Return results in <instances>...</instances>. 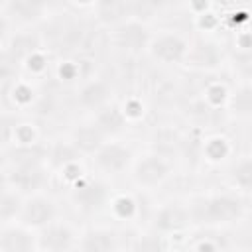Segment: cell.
<instances>
[{
	"label": "cell",
	"mask_w": 252,
	"mask_h": 252,
	"mask_svg": "<svg viewBox=\"0 0 252 252\" xmlns=\"http://www.w3.org/2000/svg\"><path fill=\"white\" fill-rule=\"evenodd\" d=\"M191 222L199 226H226L242 219L244 205L234 195H201L189 205Z\"/></svg>",
	"instance_id": "6da1fadb"
},
{
	"label": "cell",
	"mask_w": 252,
	"mask_h": 252,
	"mask_svg": "<svg viewBox=\"0 0 252 252\" xmlns=\"http://www.w3.org/2000/svg\"><path fill=\"white\" fill-rule=\"evenodd\" d=\"M47 159H26V161H14L10 169L4 173V185L16 189L18 193L30 197L35 193H41V189L47 185L49 173Z\"/></svg>",
	"instance_id": "7a4b0ae2"
},
{
	"label": "cell",
	"mask_w": 252,
	"mask_h": 252,
	"mask_svg": "<svg viewBox=\"0 0 252 252\" xmlns=\"http://www.w3.org/2000/svg\"><path fill=\"white\" fill-rule=\"evenodd\" d=\"M171 169H173L171 161L165 156L150 152V154L140 156L134 161V165H132V179H134V183L138 187L152 189V187L161 185L171 175Z\"/></svg>",
	"instance_id": "3957f363"
},
{
	"label": "cell",
	"mask_w": 252,
	"mask_h": 252,
	"mask_svg": "<svg viewBox=\"0 0 252 252\" xmlns=\"http://www.w3.org/2000/svg\"><path fill=\"white\" fill-rule=\"evenodd\" d=\"M71 201L83 213H96L104 205H110L108 185L94 177H83L75 185H71Z\"/></svg>",
	"instance_id": "277c9868"
},
{
	"label": "cell",
	"mask_w": 252,
	"mask_h": 252,
	"mask_svg": "<svg viewBox=\"0 0 252 252\" xmlns=\"http://www.w3.org/2000/svg\"><path fill=\"white\" fill-rule=\"evenodd\" d=\"M53 220H57V205L49 195L35 193L24 199V207L18 217L20 224L37 232L47 224H51Z\"/></svg>",
	"instance_id": "5b68a950"
},
{
	"label": "cell",
	"mask_w": 252,
	"mask_h": 252,
	"mask_svg": "<svg viewBox=\"0 0 252 252\" xmlns=\"http://www.w3.org/2000/svg\"><path fill=\"white\" fill-rule=\"evenodd\" d=\"M148 53L165 65H181L187 59L189 53V43L185 37L173 32H161L158 35H152Z\"/></svg>",
	"instance_id": "8992f818"
},
{
	"label": "cell",
	"mask_w": 252,
	"mask_h": 252,
	"mask_svg": "<svg viewBox=\"0 0 252 252\" xmlns=\"http://www.w3.org/2000/svg\"><path fill=\"white\" fill-rule=\"evenodd\" d=\"M75 246H79V234L65 220H53L37 230L39 252H71Z\"/></svg>",
	"instance_id": "52a82bcc"
},
{
	"label": "cell",
	"mask_w": 252,
	"mask_h": 252,
	"mask_svg": "<svg viewBox=\"0 0 252 252\" xmlns=\"http://www.w3.org/2000/svg\"><path fill=\"white\" fill-rule=\"evenodd\" d=\"M93 161L100 171L116 175V173L126 171L128 167H132L136 159H134V152L130 146H124L120 142H106L93 156Z\"/></svg>",
	"instance_id": "ba28073f"
},
{
	"label": "cell",
	"mask_w": 252,
	"mask_h": 252,
	"mask_svg": "<svg viewBox=\"0 0 252 252\" xmlns=\"http://www.w3.org/2000/svg\"><path fill=\"white\" fill-rule=\"evenodd\" d=\"M112 39H114V45L120 47L122 51L142 53V51H148L150 41H152V33L148 32L144 22L128 20L122 26L112 30Z\"/></svg>",
	"instance_id": "9c48e42d"
},
{
	"label": "cell",
	"mask_w": 252,
	"mask_h": 252,
	"mask_svg": "<svg viewBox=\"0 0 252 252\" xmlns=\"http://www.w3.org/2000/svg\"><path fill=\"white\" fill-rule=\"evenodd\" d=\"M191 222L189 207H183L179 203H167L159 207L152 219V230L159 234H175L185 230Z\"/></svg>",
	"instance_id": "30bf717a"
},
{
	"label": "cell",
	"mask_w": 252,
	"mask_h": 252,
	"mask_svg": "<svg viewBox=\"0 0 252 252\" xmlns=\"http://www.w3.org/2000/svg\"><path fill=\"white\" fill-rule=\"evenodd\" d=\"M0 252H39L37 232L20 222L2 224Z\"/></svg>",
	"instance_id": "8fae6325"
},
{
	"label": "cell",
	"mask_w": 252,
	"mask_h": 252,
	"mask_svg": "<svg viewBox=\"0 0 252 252\" xmlns=\"http://www.w3.org/2000/svg\"><path fill=\"white\" fill-rule=\"evenodd\" d=\"M112 98V89L106 81L102 79H89L87 83H83V87L79 89V94H77V102L87 108V110H93L94 114L100 112L102 108H106Z\"/></svg>",
	"instance_id": "7c38bea8"
},
{
	"label": "cell",
	"mask_w": 252,
	"mask_h": 252,
	"mask_svg": "<svg viewBox=\"0 0 252 252\" xmlns=\"http://www.w3.org/2000/svg\"><path fill=\"white\" fill-rule=\"evenodd\" d=\"M106 134L94 124H81L77 128H73L71 136H69V142L77 148V152L81 156H94L104 144H106Z\"/></svg>",
	"instance_id": "4fadbf2b"
},
{
	"label": "cell",
	"mask_w": 252,
	"mask_h": 252,
	"mask_svg": "<svg viewBox=\"0 0 252 252\" xmlns=\"http://www.w3.org/2000/svg\"><path fill=\"white\" fill-rule=\"evenodd\" d=\"M79 250L81 252H116L118 250V236L110 228L91 226V228L81 232Z\"/></svg>",
	"instance_id": "5bb4252c"
},
{
	"label": "cell",
	"mask_w": 252,
	"mask_h": 252,
	"mask_svg": "<svg viewBox=\"0 0 252 252\" xmlns=\"http://www.w3.org/2000/svg\"><path fill=\"white\" fill-rule=\"evenodd\" d=\"M47 12V4L35 0H10L2 4V16L12 20L14 24H33L41 20Z\"/></svg>",
	"instance_id": "9a60e30c"
},
{
	"label": "cell",
	"mask_w": 252,
	"mask_h": 252,
	"mask_svg": "<svg viewBox=\"0 0 252 252\" xmlns=\"http://www.w3.org/2000/svg\"><path fill=\"white\" fill-rule=\"evenodd\" d=\"M220 59H222V53H220L219 45L201 39V41H195L189 45L185 65H189L193 69H201V71H213L220 65Z\"/></svg>",
	"instance_id": "2e32d148"
},
{
	"label": "cell",
	"mask_w": 252,
	"mask_h": 252,
	"mask_svg": "<svg viewBox=\"0 0 252 252\" xmlns=\"http://www.w3.org/2000/svg\"><path fill=\"white\" fill-rule=\"evenodd\" d=\"M96 20L104 26H110L112 30L122 26L124 22L132 20V2L124 0H104V2H94Z\"/></svg>",
	"instance_id": "e0dca14e"
},
{
	"label": "cell",
	"mask_w": 252,
	"mask_h": 252,
	"mask_svg": "<svg viewBox=\"0 0 252 252\" xmlns=\"http://www.w3.org/2000/svg\"><path fill=\"white\" fill-rule=\"evenodd\" d=\"M228 112L238 120H252V83H242L228 94Z\"/></svg>",
	"instance_id": "ac0fdd59"
},
{
	"label": "cell",
	"mask_w": 252,
	"mask_h": 252,
	"mask_svg": "<svg viewBox=\"0 0 252 252\" xmlns=\"http://www.w3.org/2000/svg\"><path fill=\"white\" fill-rule=\"evenodd\" d=\"M94 124H96L106 136H116V134H120V132L126 128L128 118H126L122 106H118V104H108L106 108H102L100 112H96Z\"/></svg>",
	"instance_id": "d6986e66"
},
{
	"label": "cell",
	"mask_w": 252,
	"mask_h": 252,
	"mask_svg": "<svg viewBox=\"0 0 252 252\" xmlns=\"http://www.w3.org/2000/svg\"><path fill=\"white\" fill-rule=\"evenodd\" d=\"M24 195L18 193L16 189L4 185L2 189V199H0V219H2V224H12V222H18V217H20V211L24 207Z\"/></svg>",
	"instance_id": "ffe728a7"
},
{
	"label": "cell",
	"mask_w": 252,
	"mask_h": 252,
	"mask_svg": "<svg viewBox=\"0 0 252 252\" xmlns=\"http://www.w3.org/2000/svg\"><path fill=\"white\" fill-rule=\"evenodd\" d=\"M81 154L77 152V148L71 142H57L51 146V150H47V165L53 169H63L69 163L79 161Z\"/></svg>",
	"instance_id": "44dd1931"
},
{
	"label": "cell",
	"mask_w": 252,
	"mask_h": 252,
	"mask_svg": "<svg viewBox=\"0 0 252 252\" xmlns=\"http://www.w3.org/2000/svg\"><path fill=\"white\" fill-rule=\"evenodd\" d=\"M132 252H167L165 236L156 230L140 234L132 244Z\"/></svg>",
	"instance_id": "7402d4cb"
},
{
	"label": "cell",
	"mask_w": 252,
	"mask_h": 252,
	"mask_svg": "<svg viewBox=\"0 0 252 252\" xmlns=\"http://www.w3.org/2000/svg\"><path fill=\"white\" fill-rule=\"evenodd\" d=\"M230 179L236 187L250 191L252 189V158L238 159L230 169Z\"/></svg>",
	"instance_id": "603a6c76"
},
{
	"label": "cell",
	"mask_w": 252,
	"mask_h": 252,
	"mask_svg": "<svg viewBox=\"0 0 252 252\" xmlns=\"http://www.w3.org/2000/svg\"><path fill=\"white\" fill-rule=\"evenodd\" d=\"M110 211L116 219L120 220H130L134 219L138 207H136V201L130 197V195H116L112 201H110Z\"/></svg>",
	"instance_id": "cb8c5ba5"
},
{
	"label": "cell",
	"mask_w": 252,
	"mask_h": 252,
	"mask_svg": "<svg viewBox=\"0 0 252 252\" xmlns=\"http://www.w3.org/2000/svg\"><path fill=\"white\" fill-rule=\"evenodd\" d=\"M203 152H205V156H207L209 161H222V159H226L228 154H230V144H228L224 138L215 136V138H209V140L205 142Z\"/></svg>",
	"instance_id": "d4e9b609"
},
{
	"label": "cell",
	"mask_w": 252,
	"mask_h": 252,
	"mask_svg": "<svg viewBox=\"0 0 252 252\" xmlns=\"http://www.w3.org/2000/svg\"><path fill=\"white\" fill-rule=\"evenodd\" d=\"M37 132L33 124H18L14 126V144L16 148H26V146H35Z\"/></svg>",
	"instance_id": "484cf974"
},
{
	"label": "cell",
	"mask_w": 252,
	"mask_h": 252,
	"mask_svg": "<svg viewBox=\"0 0 252 252\" xmlns=\"http://www.w3.org/2000/svg\"><path fill=\"white\" fill-rule=\"evenodd\" d=\"M228 94H230V93L226 91V87H224V85H219V83L209 85L207 91H205L207 100H209L211 104H215V106H219V104H226V102H228Z\"/></svg>",
	"instance_id": "4316f807"
},
{
	"label": "cell",
	"mask_w": 252,
	"mask_h": 252,
	"mask_svg": "<svg viewBox=\"0 0 252 252\" xmlns=\"http://www.w3.org/2000/svg\"><path fill=\"white\" fill-rule=\"evenodd\" d=\"M12 98H14V102L20 104V106L30 104V102L33 100V91H32L30 85H26V83H18V85H14Z\"/></svg>",
	"instance_id": "83f0119b"
},
{
	"label": "cell",
	"mask_w": 252,
	"mask_h": 252,
	"mask_svg": "<svg viewBox=\"0 0 252 252\" xmlns=\"http://www.w3.org/2000/svg\"><path fill=\"white\" fill-rule=\"evenodd\" d=\"M122 110H124V114H126L128 120H138V118L144 116V104L138 98H128L126 104L122 106Z\"/></svg>",
	"instance_id": "f1b7e54d"
},
{
	"label": "cell",
	"mask_w": 252,
	"mask_h": 252,
	"mask_svg": "<svg viewBox=\"0 0 252 252\" xmlns=\"http://www.w3.org/2000/svg\"><path fill=\"white\" fill-rule=\"evenodd\" d=\"M61 175H63V177H65V181H69L71 185H75L79 179H83V177H85V173H83V167L79 165V161L65 165V167L61 169Z\"/></svg>",
	"instance_id": "f546056e"
},
{
	"label": "cell",
	"mask_w": 252,
	"mask_h": 252,
	"mask_svg": "<svg viewBox=\"0 0 252 252\" xmlns=\"http://www.w3.org/2000/svg\"><path fill=\"white\" fill-rule=\"evenodd\" d=\"M24 65H26L32 73H41V71L47 67V59H45V55H43L41 51H37V53L30 55V57L24 61Z\"/></svg>",
	"instance_id": "4dcf8cb0"
},
{
	"label": "cell",
	"mask_w": 252,
	"mask_h": 252,
	"mask_svg": "<svg viewBox=\"0 0 252 252\" xmlns=\"http://www.w3.org/2000/svg\"><path fill=\"white\" fill-rule=\"evenodd\" d=\"M195 18H197V26L201 30H211V28H215L219 24V18H217V14L213 10H209V12L201 14V16H195Z\"/></svg>",
	"instance_id": "1f68e13d"
},
{
	"label": "cell",
	"mask_w": 252,
	"mask_h": 252,
	"mask_svg": "<svg viewBox=\"0 0 252 252\" xmlns=\"http://www.w3.org/2000/svg\"><path fill=\"white\" fill-rule=\"evenodd\" d=\"M79 75H81V73H79L77 63L67 61V63H63V65L59 67V77H61V81H73V79H77Z\"/></svg>",
	"instance_id": "d6a6232c"
},
{
	"label": "cell",
	"mask_w": 252,
	"mask_h": 252,
	"mask_svg": "<svg viewBox=\"0 0 252 252\" xmlns=\"http://www.w3.org/2000/svg\"><path fill=\"white\" fill-rule=\"evenodd\" d=\"M197 252H219V250H217V246H213L211 242H203V244H199Z\"/></svg>",
	"instance_id": "836d02e7"
}]
</instances>
